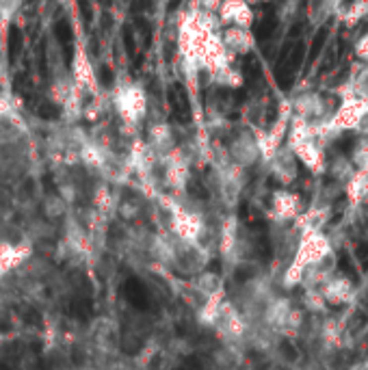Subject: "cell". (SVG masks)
Wrapping results in <instances>:
<instances>
[{"label":"cell","instance_id":"6da1fadb","mask_svg":"<svg viewBox=\"0 0 368 370\" xmlns=\"http://www.w3.org/2000/svg\"><path fill=\"white\" fill-rule=\"evenodd\" d=\"M72 80L78 89H93L96 85V74H93L91 65H89V59L82 50L74 52L72 59Z\"/></svg>","mask_w":368,"mask_h":370},{"label":"cell","instance_id":"7a4b0ae2","mask_svg":"<svg viewBox=\"0 0 368 370\" xmlns=\"http://www.w3.org/2000/svg\"><path fill=\"white\" fill-rule=\"evenodd\" d=\"M65 210H67V206H65V199L61 195H46L41 199V217L48 219L50 223L57 219H63Z\"/></svg>","mask_w":368,"mask_h":370},{"label":"cell","instance_id":"3957f363","mask_svg":"<svg viewBox=\"0 0 368 370\" xmlns=\"http://www.w3.org/2000/svg\"><path fill=\"white\" fill-rule=\"evenodd\" d=\"M169 102H171V106H174L176 117L180 119V122H188V117H191V104H188L186 91H184L180 85L169 89Z\"/></svg>","mask_w":368,"mask_h":370},{"label":"cell","instance_id":"277c9868","mask_svg":"<svg viewBox=\"0 0 368 370\" xmlns=\"http://www.w3.org/2000/svg\"><path fill=\"white\" fill-rule=\"evenodd\" d=\"M277 31V17L273 15V13H266L262 15V20L258 22V28H256V35H258V39H262V41H269L273 37V33Z\"/></svg>","mask_w":368,"mask_h":370},{"label":"cell","instance_id":"5b68a950","mask_svg":"<svg viewBox=\"0 0 368 370\" xmlns=\"http://www.w3.org/2000/svg\"><path fill=\"white\" fill-rule=\"evenodd\" d=\"M22 2H24V0H0V17H2L4 22H9L11 17L20 11Z\"/></svg>","mask_w":368,"mask_h":370},{"label":"cell","instance_id":"8992f818","mask_svg":"<svg viewBox=\"0 0 368 370\" xmlns=\"http://www.w3.org/2000/svg\"><path fill=\"white\" fill-rule=\"evenodd\" d=\"M327 44V28H320V31L314 35L312 46H310V61H314L320 52H323V46Z\"/></svg>","mask_w":368,"mask_h":370},{"label":"cell","instance_id":"52a82bcc","mask_svg":"<svg viewBox=\"0 0 368 370\" xmlns=\"http://www.w3.org/2000/svg\"><path fill=\"white\" fill-rule=\"evenodd\" d=\"M15 115V106L13 102H11V98H7V95H0V122L7 117H13Z\"/></svg>","mask_w":368,"mask_h":370},{"label":"cell","instance_id":"ba28073f","mask_svg":"<svg viewBox=\"0 0 368 370\" xmlns=\"http://www.w3.org/2000/svg\"><path fill=\"white\" fill-rule=\"evenodd\" d=\"M4 306H7V297H4V292L0 290V314H2V309H4Z\"/></svg>","mask_w":368,"mask_h":370},{"label":"cell","instance_id":"9c48e42d","mask_svg":"<svg viewBox=\"0 0 368 370\" xmlns=\"http://www.w3.org/2000/svg\"><path fill=\"white\" fill-rule=\"evenodd\" d=\"M0 357H2V340H0Z\"/></svg>","mask_w":368,"mask_h":370},{"label":"cell","instance_id":"30bf717a","mask_svg":"<svg viewBox=\"0 0 368 370\" xmlns=\"http://www.w3.org/2000/svg\"><path fill=\"white\" fill-rule=\"evenodd\" d=\"M2 279H4V275H2V273H0V282H2Z\"/></svg>","mask_w":368,"mask_h":370}]
</instances>
